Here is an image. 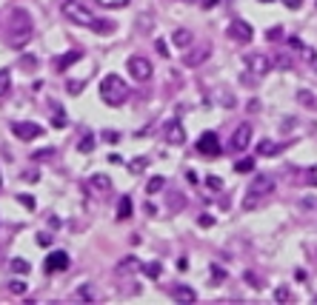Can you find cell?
I'll use <instances>...</instances> for the list:
<instances>
[{
  "label": "cell",
  "instance_id": "1",
  "mask_svg": "<svg viewBox=\"0 0 317 305\" xmlns=\"http://www.w3.org/2000/svg\"><path fill=\"white\" fill-rule=\"evenodd\" d=\"M29 40H32V17H29V11L14 9L11 11V20H9V43L14 49H20Z\"/></svg>",
  "mask_w": 317,
  "mask_h": 305
},
{
  "label": "cell",
  "instance_id": "2",
  "mask_svg": "<svg viewBox=\"0 0 317 305\" xmlns=\"http://www.w3.org/2000/svg\"><path fill=\"white\" fill-rule=\"evenodd\" d=\"M129 97V86L120 74H106L100 80V100L106 106H123Z\"/></svg>",
  "mask_w": 317,
  "mask_h": 305
},
{
  "label": "cell",
  "instance_id": "3",
  "mask_svg": "<svg viewBox=\"0 0 317 305\" xmlns=\"http://www.w3.org/2000/svg\"><path fill=\"white\" fill-rule=\"evenodd\" d=\"M272 191H274V177L272 174H257V177L251 180L249 197L243 200V208H246V211H249V208H257L263 197H269Z\"/></svg>",
  "mask_w": 317,
  "mask_h": 305
},
{
  "label": "cell",
  "instance_id": "4",
  "mask_svg": "<svg viewBox=\"0 0 317 305\" xmlns=\"http://www.w3.org/2000/svg\"><path fill=\"white\" fill-rule=\"evenodd\" d=\"M63 17L72 20V23H78V26H89V29H91V23L97 20V17H94L83 3H78V0H66V3H63Z\"/></svg>",
  "mask_w": 317,
  "mask_h": 305
},
{
  "label": "cell",
  "instance_id": "5",
  "mask_svg": "<svg viewBox=\"0 0 317 305\" xmlns=\"http://www.w3.org/2000/svg\"><path fill=\"white\" fill-rule=\"evenodd\" d=\"M246 68H249L251 77H266L269 71L274 68L272 57L263 55V52H251V55H246Z\"/></svg>",
  "mask_w": 317,
  "mask_h": 305
},
{
  "label": "cell",
  "instance_id": "6",
  "mask_svg": "<svg viewBox=\"0 0 317 305\" xmlns=\"http://www.w3.org/2000/svg\"><path fill=\"white\" fill-rule=\"evenodd\" d=\"M126 68H129V74L137 80V83H146V80H152V63H149L146 57H129L126 60Z\"/></svg>",
  "mask_w": 317,
  "mask_h": 305
},
{
  "label": "cell",
  "instance_id": "7",
  "mask_svg": "<svg viewBox=\"0 0 317 305\" xmlns=\"http://www.w3.org/2000/svg\"><path fill=\"white\" fill-rule=\"evenodd\" d=\"M251 137H254V128H251V123H240L238 128H235V134H232V143H229V148L232 151H246L251 143Z\"/></svg>",
  "mask_w": 317,
  "mask_h": 305
},
{
  "label": "cell",
  "instance_id": "8",
  "mask_svg": "<svg viewBox=\"0 0 317 305\" xmlns=\"http://www.w3.org/2000/svg\"><path fill=\"white\" fill-rule=\"evenodd\" d=\"M229 37L235 43H249L251 37H254V29H251L249 20H232L229 23Z\"/></svg>",
  "mask_w": 317,
  "mask_h": 305
},
{
  "label": "cell",
  "instance_id": "9",
  "mask_svg": "<svg viewBox=\"0 0 317 305\" xmlns=\"http://www.w3.org/2000/svg\"><path fill=\"white\" fill-rule=\"evenodd\" d=\"M197 151H200L203 157H217V154H220V140H217L215 131H203V134H200Z\"/></svg>",
  "mask_w": 317,
  "mask_h": 305
},
{
  "label": "cell",
  "instance_id": "10",
  "mask_svg": "<svg viewBox=\"0 0 317 305\" xmlns=\"http://www.w3.org/2000/svg\"><path fill=\"white\" fill-rule=\"evenodd\" d=\"M11 134L20 137V140H34V137L43 134V125H40V123H29V120H23V123H11Z\"/></svg>",
  "mask_w": 317,
  "mask_h": 305
},
{
  "label": "cell",
  "instance_id": "11",
  "mask_svg": "<svg viewBox=\"0 0 317 305\" xmlns=\"http://www.w3.org/2000/svg\"><path fill=\"white\" fill-rule=\"evenodd\" d=\"M163 137H166L169 146H183L186 143V128L177 120H169V123L163 125Z\"/></svg>",
  "mask_w": 317,
  "mask_h": 305
},
{
  "label": "cell",
  "instance_id": "12",
  "mask_svg": "<svg viewBox=\"0 0 317 305\" xmlns=\"http://www.w3.org/2000/svg\"><path fill=\"white\" fill-rule=\"evenodd\" d=\"M69 254L66 251H52L49 257H46V271L49 274H57V271H66L69 268Z\"/></svg>",
  "mask_w": 317,
  "mask_h": 305
},
{
  "label": "cell",
  "instance_id": "13",
  "mask_svg": "<svg viewBox=\"0 0 317 305\" xmlns=\"http://www.w3.org/2000/svg\"><path fill=\"white\" fill-rule=\"evenodd\" d=\"M209 52H212V46H209V43H203L200 49L186 52V55H183V66L194 68V66H200V63H206V60H209Z\"/></svg>",
  "mask_w": 317,
  "mask_h": 305
},
{
  "label": "cell",
  "instance_id": "14",
  "mask_svg": "<svg viewBox=\"0 0 317 305\" xmlns=\"http://www.w3.org/2000/svg\"><path fill=\"white\" fill-rule=\"evenodd\" d=\"M89 188L91 191H112V177L109 174H91L89 177Z\"/></svg>",
  "mask_w": 317,
  "mask_h": 305
},
{
  "label": "cell",
  "instance_id": "15",
  "mask_svg": "<svg viewBox=\"0 0 317 305\" xmlns=\"http://www.w3.org/2000/svg\"><path fill=\"white\" fill-rule=\"evenodd\" d=\"M171 297H174V300H177V303H197V294H194L192 288H189V285H177V288H174V291H171Z\"/></svg>",
  "mask_w": 317,
  "mask_h": 305
},
{
  "label": "cell",
  "instance_id": "16",
  "mask_svg": "<svg viewBox=\"0 0 317 305\" xmlns=\"http://www.w3.org/2000/svg\"><path fill=\"white\" fill-rule=\"evenodd\" d=\"M171 43L177 46V49H186V46H192V32H189V29H177V32L171 34Z\"/></svg>",
  "mask_w": 317,
  "mask_h": 305
},
{
  "label": "cell",
  "instance_id": "17",
  "mask_svg": "<svg viewBox=\"0 0 317 305\" xmlns=\"http://www.w3.org/2000/svg\"><path fill=\"white\" fill-rule=\"evenodd\" d=\"M280 151H283V146H277L272 140H263L260 146H257V154H260V157H274V154H280Z\"/></svg>",
  "mask_w": 317,
  "mask_h": 305
},
{
  "label": "cell",
  "instance_id": "18",
  "mask_svg": "<svg viewBox=\"0 0 317 305\" xmlns=\"http://www.w3.org/2000/svg\"><path fill=\"white\" fill-rule=\"evenodd\" d=\"M132 197H120V203H117V220H129L132 217Z\"/></svg>",
  "mask_w": 317,
  "mask_h": 305
},
{
  "label": "cell",
  "instance_id": "19",
  "mask_svg": "<svg viewBox=\"0 0 317 305\" xmlns=\"http://www.w3.org/2000/svg\"><path fill=\"white\" fill-rule=\"evenodd\" d=\"M140 268V262H137V257H123V260L117 262V271L126 274V271H137Z\"/></svg>",
  "mask_w": 317,
  "mask_h": 305
},
{
  "label": "cell",
  "instance_id": "20",
  "mask_svg": "<svg viewBox=\"0 0 317 305\" xmlns=\"http://www.w3.org/2000/svg\"><path fill=\"white\" fill-rule=\"evenodd\" d=\"M91 29H94L97 34H112L114 29H117V26H114L112 20H100V17H97V20L91 23Z\"/></svg>",
  "mask_w": 317,
  "mask_h": 305
},
{
  "label": "cell",
  "instance_id": "21",
  "mask_svg": "<svg viewBox=\"0 0 317 305\" xmlns=\"http://www.w3.org/2000/svg\"><path fill=\"white\" fill-rule=\"evenodd\" d=\"M11 89V71L9 68H0V97H6Z\"/></svg>",
  "mask_w": 317,
  "mask_h": 305
},
{
  "label": "cell",
  "instance_id": "22",
  "mask_svg": "<svg viewBox=\"0 0 317 305\" xmlns=\"http://www.w3.org/2000/svg\"><path fill=\"white\" fill-rule=\"evenodd\" d=\"M78 151H80V154H91V151H94V134H83V137H80Z\"/></svg>",
  "mask_w": 317,
  "mask_h": 305
},
{
  "label": "cell",
  "instance_id": "23",
  "mask_svg": "<svg viewBox=\"0 0 317 305\" xmlns=\"http://www.w3.org/2000/svg\"><path fill=\"white\" fill-rule=\"evenodd\" d=\"M235 171H238V174H251V171H254V157L238 160V163H235Z\"/></svg>",
  "mask_w": 317,
  "mask_h": 305
},
{
  "label": "cell",
  "instance_id": "24",
  "mask_svg": "<svg viewBox=\"0 0 317 305\" xmlns=\"http://www.w3.org/2000/svg\"><path fill=\"white\" fill-rule=\"evenodd\" d=\"M9 265H11V271H14V274H20V277H26V274H29V268H32V265H29V262L23 260V257H14V260H11Z\"/></svg>",
  "mask_w": 317,
  "mask_h": 305
},
{
  "label": "cell",
  "instance_id": "25",
  "mask_svg": "<svg viewBox=\"0 0 317 305\" xmlns=\"http://www.w3.org/2000/svg\"><path fill=\"white\" fill-rule=\"evenodd\" d=\"M272 63H274V68H283V71H289V68L295 66V60H292L289 55H274Z\"/></svg>",
  "mask_w": 317,
  "mask_h": 305
},
{
  "label": "cell",
  "instance_id": "26",
  "mask_svg": "<svg viewBox=\"0 0 317 305\" xmlns=\"http://www.w3.org/2000/svg\"><path fill=\"white\" fill-rule=\"evenodd\" d=\"M163 188H166V180H163V177H152V180L146 183V194H158V191H163Z\"/></svg>",
  "mask_w": 317,
  "mask_h": 305
},
{
  "label": "cell",
  "instance_id": "27",
  "mask_svg": "<svg viewBox=\"0 0 317 305\" xmlns=\"http://www.w3.org/2000/svg\"><path fill=\"white\" fill-rule=\"evenodd\" d=\"M80 60V52L75 49V52H66V55L57 60V68H66V66H72V63H78Z\"/></svg>",
  "mask_w": 317,
  "mask_h": 305
},
{
  "label": "cell",
  "instance_id": "28",
  "mask_svg": "<svg viewBox=\"0 0 317 305\" xmlns=\"http://www.w3.org/2000/svg\"><path fill=\"white\" fill-rule=\"evenodd\" d=\"M297 100H300V106L312 109V106H315V94H312L309 89H300V91H297Z\"/></svg>",
  "mask_w": 317,
  "mask_h": 305
},
{
  "label": "cell",
  "instance_id": "29",
  "mask_svg": "<svg viewBox=\"0 0 317 305\" xmlns=\"http://www.w3.org/2000/svg\"><path fill=\"white\" fill-rule=\"evenodd\" d=\"M78 300H97V291H94V288H91V285H80L78 288Z\"/></svg>",
  "mask_w": 317,
  "mask_h": 305
},
{
  "label": "cell",
  "instance_id": "30",
  "mask_svg": "<svg viewBox=\"0 0 317 305\" xmlns=\"http://www.w3.org/2000/svg\"><path fill=\"white\" fill-rule=\"evenodd\" d=\"M146 163H149L146 157H137V160H132V163H129V171H132V174H140V171L146 169Z\"/></svg>",
  "mask_w": 317,
  "mask_h": 305
},
{
  "label": "cell",
  "instance_id": "31",
  "mask_svg": "<svg viewBox=\"0 0 317 305\" xmlns=\"http://www.w3.org/2000/svg\"><path fill=\"white\" fill-rule=\"evenodd\" d=\"M300 57H303V60H309V63H317V49L303 46V49H300Z\"/></svg>",
  "mask_w": 317,
  "mask_h": 305
},
{
  "label": "cell",
  "instance_id": "32",
  "mask_svg": "<svg viewBox=\"0 0 317 305\" xmlns=\"http://www.w3.org/2000/svg\"><path fill=\"white\" fill-rule=\"evenodd\" d=\"M266 40H269V43H277V40H283V29H280V26L269 29V32H266Z\"/></svg>",
  "mask_w": 317,
  "mask_h": 305
},
{
  "label": "cell",
  "instance_id": "33",
  "mask_svg": "<svg viewBox=\"0 0 317 305\" xmlns=\"http://www.w3.org/2000/svg\"><path fill=\"white\" fill-rule=\"evenodd\" d=\"M100 6H106V9H123V6H129V0H97Z\"/></svg>",
  "mask_w": 317,
  "mask_h": 305
},
{
  "label": "cell",
  "instance_id": "34",
  "mask_svg": "<svg viewBox=\"0 0 317 305\" xmlns=\"http://www.w3.org/2000/svg\"><path fill=\"white\" fill-rule=\"evenodd\" d=\"M146 274L152 277V280H158L160 274H163V265H160V262H149V265H146Z\"/></svg>",
  "mask_w": 317,
  "mask_h": 305
},
{
  "label": "cell",
  "instance_id": "35",
  "mask_svg": "<svg viewBox=\"0 0 317 305\" xmlns=\"http://www.w3.org/2000/svg\"><path fill=\"white\" fill-rule=\"evenodd\" d=\"M206 185H209V188H215V191H223V180L215 177V174H209V177H206Z\"/></svg>",
  "mask_w": 317,
  "mask_h": 305
},
{
  "label": "cell",
  "instance_id": "36",
  "mask_svg": "<svg viewBox=\"0 0 317 305\" xmlns=\"http://www.w3.org/2000/svg\"><path fill=\"white\" fill-rule=\"evenodd\" d=\"M274 300H277V303H289V300H292V294H289V288H286V285H280V288L274 291Z\"/></svg>",
  "mask_w": 317,
  "mask_h": 305
},
{
  "label": "cell",
  "instance_id": "37",
  "mask_svg": "<svg viewBox=\"0 0 317 305\" xmlns=\"http://www.w3.org/2000/svg\"><path fill=\"white\" fill-rule=\"evenodd\" d=\"M243 280H246V283H249L251 288H257V291H260V288H263V283H260V280H257V277H254V274H251V271H246V274H243Z\"/></svg>",
  "mask_w": 317,
  "mask_h": 305
},
{
  "label": "cell",
  "instance_id": "38",
  "mask_svg": "<svg viewBox=\"0 0 317 305\" xmlns=\"http://www.w3.org/2000/svg\"><path fill=\"white\" fill-rule=\"evenodd\" d=\"M9 291H11V294H26V283H20V280H11Z\"/></svg>",
  "mask_w": 317,
  "mask_h": 305
},
{
  "label": "cell",
  "instance_id": "39",
  "mask_svg": "<svg viewBox=\"0 0 317 305\" xmlns=\"http://www.w3.org/2000/svg\"><path fill=\"white\" fill-rule=\"evenodd\" d=\"M137 26H140L143 32H149V29H152V17H149V14H140V17H137Z\"/></svg>",
  "mask_w": 317,
  "mask_h": 305
},
{
  "label": "cell",
  "instance_id": "40",
  "mask_svg": "<svg viewBox=\"0 0 317 305\" xmlns=\"http://www.w3.org/2000/svg\"><path fill=\"white\" fill-rule=\"evenodd\" d=\"M52 123H55V128H63V125H66L69 120H66V114H60V112L55 109V120H52Z\"/></svg>",
  "mask_w": 317,
  "mask_h": 305
},
{
  "label": "cell",
  "instance_id": "41",
  "mask_svg": "<svg viewBox=\"0 0 317 305\" xmlns=\"http://www.w3.org/2000/svg\"><path fill=\"white\" fill-rule=\"evenodd\" d=\"M103 140H106V143H117V140H120V134H117V131H112V128H106V131H103Z\"/></svg>",
  "mask_w": 317,
  "mask_h": 305
},
{
  "label": "cell",
  "instance_id": "42",
  "mask_svg": "<svg viewBox=\"0 0 317 305\" xmlns=\"http://www.w3.org/2000/svg\"><path fill=\"white\" fill-rule=\"evenodd\" d=\"M37 245H40V248H49V245H52V237L40 231V234H37Z\"/></svg>",
  "mask_w": 317,
  "mask_h": 305
},
{
  "label": "cell",
  "instance_id": "43",
  "mask_svg": "<svg viewBox=\"0 0 317 305\" xmlns=\"http://www.w3.org/2000/svg\"><path fill=\"white\" fill-rule=\"evenodd\" d=\"M155 49H158L160 57H169V46H166V40H158V43H155Z\"/></svg>",
  "mask_w": 317,
  "mask_h": 305
},
{
  "label": "cell",
  "instance_id": "44",
  "mask_svg": "<svg viewBox=\"0 0 317 305\" xmlns=\"http://www.w3.org/2000/svg\"><path fill=\"white\" fill-rule=\"evenodd\" d=\"M306 180L312 183V185H317V166H312V169H309V174H306Z\"/></svg>",
  "mask_w": 317,
  "mask_h": 305
},
{
  "label": "cell",
  "instance_id": "45",
  "mask_svg": "<svg viewBox=\"0 0 317 305\" xmlns=\"http://www.w3.org/2000/svg\"><path fill=\"white\" fill-rule=\"evenodd\" d=\"M220 106H226V109H235V97H232V94H223Z\"/></svg>",
  "mask_w": 317,
  "mask_h": 305
},
{
  "label": "cell",
  "instance_id": "46",
  "mask_svg": "<svg viewBox=\"0 0 317 305\" xmlns=\"http://www.w3.org/2000/svg\"><path fill=\"white\" fill-rule=\"evenodd\" d=\"M289 43H292V49H295V52H300V49H303V40H300V37H289Z\"/></svg>",
  "mask_w": 317,
  "mask_h": 305
},
{
  "label": "cell",
  "instance_id": "47",
  "mask_svg": "<svg viewBox=\"0 0 317 305\" xmlns=\"http://www.w3.org/2000/svg\"><path fill=\"white\" fill-rule=\"evenodd\" d=\"M80 89H83V83H80V80H75V83H69V91H72V94H80Z\"/></svg>",
  "mask_w": 317,
  "mask_h": 305
},
{
  "label": "cell",
  "instance_id": "48",
  "mask_svg": "<svg viewBox=\"0 0 317 305\" xmlns=\"http://www.w3.org/2000/svg\"><path fill=\"white\" fill-rule=\"evenodd\" d=\"M17 200H20V203L26 205V208H34V200L29 197V194H23V197H17Z\"/></svg>",
  "mask_w": 317,
  "mask_h": 305
},
{
  "label": "cell",
  "instance_id": "49",
  "mask_svg": "<svg viewBox=\"0 0 317 305\" xmlns=\"http://www.w3.org/2000/svg\"><path fill=\"white\" fill-rule=\"evenodd\" d=\"M286 3V9H300L303 6V0H283Z\"/></svg>",
  "mask_w": 317,
  "mask_h": 305
},
{
  "label": "cell",
  "instance_id": "50",
  "mask_svg": "<svg viewBox=\"0 0 317 305\" xmlns=\"http://www.w3.org/2000/svg\"><path fill=\"white\" fill-rule=\"evenodd\" d=\"M197 226L209 228V226H215V220H212V217H200V220H197Z\"/></svg>",
  "mask_w": 317,
  "mask_h": 305
},
{
  "label": "cell",
  "instance_id": "51",
  "mask_svg": "<svg viewBox=\"0 0 317 305\" xmlns=\"http://www.w3.org/2000/svg\"><path fill=\"white\" fill-rule=\"evenodd\" d=\"M200 3H203V9H215L217 6V0H200Z\"/></svg>",
  "mask_w": 317,
  "mask_h": 305
},
{
  "label": "cell",
  "instance_id": "52",
  "mask_svg": "<svg viewBox=\"0 0 317 305\" xmlns=\"http://www.w3.org/2000/svg\"><path fill=\"white\" fill-rule=\"evenodd\" d=\"M186 268H189V262H186V260L180 257V260H177V271H186Z\"/></svg>",
  "mask_w": 317,
  "mask_h": 305
},
{
  "label": "cell",
  "instance_id": "53",
  "mask_svg": "<svg viewBox=\"0 0 317 305\" xmlns=\"http://www.w3.org/2000/svg\"><path fill=\"white\" fill-rule=\"evenodd\" d=\"M260 3H274V0H260Z\"/></svg>",
  "mask_w": 317,
  "mask_h": 305
},
{
  "label": "cell",
  "instance_id": "54",
  "mask_svg": "<svg viewBox=\"0 0 317 305\" xmlns=\"http://www.w3.org/2000/svg\"><path fill=\"white\" fill-rule=\"evenodd\" d=\"M315 71H317V63H315Z\"/></svg>",
  "mask_w": 317,
  "mask_h": 305
},
{
  "label": "cell",
  "instance_id": "55",
  "mask_svg": "<svg viewBox=\"0 0 317 305\" xmlns=\"http://www.w3.org/2000/svg\"><path fill=\"white\" fill-rule=\"evenodd\" d=\"M315 257H317V251H315Z\"/></svg>",
  "mask_w": 317,
  "mask_h": 305
}]
</instances>
